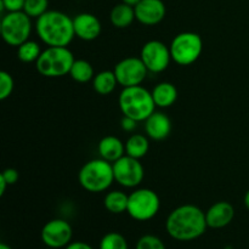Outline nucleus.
<instances>
[{
	"label": "nucleus",
	"mask_w": 249,
	"mask_h": 249,
	"mask_svg": "<svg viewBox=\"0 0 249 249\" xmlns=\"http://www.w3.org/2000/svg\"><path fill=\"white\" fill-rule=\"evenodd\" d=\"M0 175L4 178V180L7 182L9 186L16 184L19 179V173L15 168H6L5 170H2V173H0Z\"/></svg>",
	"instance_id": "c756f323"
},
{
	"label": "nucleus",
	"mask_w": 249,
	"mask_h": 249,
	"mask_svg": "<svg viewBox=\"0 0 249 249\" xmlns=\"http://www.w3.org/2000/svg\"><path fill=\"white\" fill-rule=\"evenodd\" d=\"M146 135L155 141H162L169 136L172 131V121L163 112L155 111L145 121Z\"/></svg>",
	"instance_id": "dca6fc26"
},
{
	"label": "nucleus",
	"mask_w": 249,
	"mask_h": 249,
	"mask_svg": "<svg viewBox=\"0 0 249 249\" xmlns=\"http://www.w3.org/2000/svg\"><path fill=\"white\" fill-rule=\"evenodd\" d=\"M118 104L123 116L138 122H145L156 111L152 92L142 85L123 88L119 94Z\"/></svg>",
	"instance_id": "7ed1b4c3"
},
{
	"label": "nucleus",
	"mask_w": 249,
	"mask_h": 249,
	"mask_svg": "<svg viewBox=\"0 0 249 249\" xmlns=\"http://www.w3.org/2000/svg\"><path fill=\"white\" fill-rule=\"evenodd\" d=\"M40 45L34 40H27L22 43L21 45L17 46V57L19 61L24 63L36 62L41 53Z\"/></svg>",
	"instance_id": "b1692460"
},
{
	"label": "nucleus",
	"mask_w": 249,
	"mask_h": 249,
	"mask_svg": "<svg viewBox=\"0 0 249 249\" xmlns=\"http://www.w3.org/2000/svg\"><path fill=\"white\" fill-rule=\"evenodd\" d=\"M97 151L102 160L114 163L125 155V143L117 136L107 135L100 140Z\"/></svg>",
	"instance_id": "f3484780"
},
{
	"label": "nucleus",
	"mask_w": 249,
	"mask_h": 249,
	"mask_svg": "<svg viewBox=\"0 0 249 249\" xmlns=\"http://www.w3.org/2000/svg\"><path fill=\"white\" fill-rule=\"evenodd\" d=\"M206 213L194 204H184L170 212L165 221L168 235L180 242L199 238L206 232Z\"/></svg>",
	"instance_id": "f257e3e1"
},
{
	"label": "nucleus",
	"mask_w": 249,
	"mask_h": 249,
	"mask_svg": "<svg viewBox=\"0 0 249 249\" xmlns=\"http://www.w3.org/2000/svg\"><path fill=\"white\" fill-rule=\"evenodd\" d=\"M75 36L84 41H92L101 34V22L95 15L83 12L73 18Z\"/></svg>",
	"instance_id": "4468645a"
},
{
	"label": "nucleus",
	"mask_w": 249,
	"mask_h": 249,
	"mask_svg": "<svg viewBox=\"0 0 249 249\" xmlns=\"http://www.w3.org/2000/svg\"><path fill=\"white\" fill-rule=\"evenodd\" d=\"M118 84L123 88L136 87L142 84L147 77L148 70L140 57H125L119 61L113 70Z\"/></svg>",
	"instance_id": "9d476101"
},
{
	"label": "nucleus",
	"mask_w": 249,
	"mask_h": 249,
	"mask_svg": "<svg viewBox=\"0 0 249 249\" xmlns=\"http://www.w3.org/2000/svg\"><path fill=\"white\" fill-rule=\"evenodd\" d=\"M129 195L121 190H113L106 194L104 198V206L107 212L112 214H122L128 209Z\"/></svg>",
	"instance_id": "aec40b11"
},
{
	"label": "nucleus",
	"mask_w": 249,
	"mask_h": 249,
	"mask_svg": "<svg viewBox=\"0 0 249 249\" xmlns=\"http://www.w3.org/2000/svg\"><path fill=\"white\" fill-rule=\"evenodd\" d=\"M140 58L148 72L160 73L165 71L172 61L169 46L160 40H150L143 44L140 51Z\"/></svg>",
	"instance_id": "9b49d317"
},
{
	"label": "nucleus",
	"mask_w": 249,
	"mask_h": 249,
	"mask_svg": "<svg viewBox=\"0 0 249 249\" xmlns=\"http://www.w3.org/2000/svg\"><path fill=\"white\" fill-rule=\"evenodd\" d=\"M135 18V7L130 6V5L125 4V2L117 4L116 6L111 10V14H109L111 23L113 24V27L119 29L129 27L133 23Z\"/></svg>",
	"instance_id": "6ab92c4d"
},
{
	"label": "nucleus",
	"mask_w": 249,
	"mask_h": 249,
	"mask_svg": "<svg viewBox=\"0 0 249 249\" xmlns=\"http://www.w3.org/2000/svg\"><path fill=\"white\" fill-rule=\"evenodd\" d=\"M148 148H150L148 136L142 134H133L129 136L125 142V155L141 160L147 155Z\"/></svg>",
	"instance_id": "412c9836"
},
{
	"label": "nucleus",
	"mask_w": 249,
	"mask_h": 249,
	"mask_svg": "<svg viewBox=\"0 0 249 249\" xmlns=\"http://www.w3.org/2000/svg\"><path fill=\"white\" fill-rule=\"evenodd\" d=\"M167 9L162 0H141L135 6L136 19L145 26H156L164 19Z\"/></svg>",
	"instance_id": "ddd939ff"
},
{
	"label": "nucleus",
	"mask_w": 249,
	"mask_h": 249,
	"mask_svg": "<svg viewBox=\"0 0 249 249\" xmlns=\"http://www.w3.org/2000/svg\"><path fill=\"white\" fill-rule=\"evenodd\" d=\"M49 0H26L24 2L23 11L28 15L29 17H40L41 15L48 11Z\"/></svg>",
	"instance_id": "a878e982"
},
{
	"label": "nucleus",
	"mask_w": 249,
	"mask_h": 249,
	"mask_svg": "<svg viewBox=\"0 0 249 249\" xmlns=\"http://www.w3.org/2000/svg\"><path fill=\"white\" fill-rule=\"evenodd\" d=\"M140 1L141 0H122V2H125V4L130 5V6H134V7H135Z\"/></svg>",
	"instance_id": "72a5a7b5"
},
{
	"label": "nucleus",
	"mask_w": 249,
	"mask_h": 249,
	"mask_svg": "<svg viewBox=\"0 0 249 249\" xmlns=\"http://www.w3.org/2000/svg\"><path fill=\"white\" fill-rule=\"evenodd\" d=\"M151 92H152L156 107H160V108H168L173 106L178 100V89L174 84L169 82L160 83L153 88Z\"/></svg>",
	"instance_id": "a211bd4d"
},
{
	"label": "nucleus",
	"mask_w": 249,
	"mask_h": 249,
	"mask_svg": "<svg viewBox=\"0 0 249 249\" xmlns=\"http://www.w3.org/2000/svg\"><path fill=\"white\" fill-rule=\"evenodd\" d=\"M113 164L114 181L126 189H135L142 182L145 177L143 165L140 160L124 155Z\"/></svg>",
	"instance_id": "1a4fd4ad"
},
{
	"label": "nucleus",
	"mask_w": 249,
	"mask_h": 249,
	"mask_svg": "<svg viewBox=\"0 0 249 249\" xmlns=\"http://www.w3.org/2000/svg\"><path fill=\"white\" fill-rule=\"evenodd\" d=\"M172 60L180 66H190L196 62L203 51V40L195 32L178 34L169 45Z\"/></svg>",
	"instance_id": "423d86ee"
},
{
	"label": "nucleus",
	"mask_w": 249,
	"mask_h": 249,
	"mask_svg": "<svg viewBox=\"0 0 249 249\" xmlns=\"http://www.w3.org/2000/svg\"><path fill=\"white\" fill-rule=\"evenodd\" d=\"M118 80L113 71H101L95 74L92 79V88L100 95H109L114 91Z\"/></svg>",
	"instance_id": "4be33fe9"
},
{
	"label": "nucleus",
	"mask_w": 249,
	"mask_h": 249,
	"mask_svg": "<svg viewBox=\"0 0 249 249\" xmlns=\"http://www.w3.org/2000/svg\"><path fill=\"white\" fill-rule=\"evenodd\" d=\"M100 249H128V242L121 233L108 232L102 237Z\"/></svg>",
	"instance_id": "393cba45"
},
{
	"label": "nucleus",
	"mask_w": 249,
	"mask_h": 249,
	"mask_svg": "<svg viewBox=\"0 0 249 249\" xmlns=\"http://www.w3.org/2000/svg\"><path fill=\"white\" fill-rule=\"evenodd\" d=\"M7 186H9V185H7V182L5 181L4 178H2L1 175H0V196H2V195L5 194V191H6V187Z\"/></svg>",
	"instance_id": "473e14b6"
},
{
	"label": "nucleus",
	"mask_w": 249,
	"mask_h": 249,
	"mask_svg": "<svg viewBox=\"0 0 249 249\" xmlns=\"http://www.w3.org/2000/svg\"><path fill=\"white\" fill-rule=\"evenodd\" d=\"M24 2L26 0H0V6L1 11L6 10L7 12L23 11Z\"/></svg>",
	"instance_id": "c85d7f7f"
},
{
	"label": "nucleus",
	"mask_w": 249,
	"mask_h": 249,
	"mask_svg": "<svg viewBox=\"0 0 249 249\" xmlns=\"http://www.w3.org/2000/svg\"><path fill=\"white\" fill-rule=\"evenodd\" d=\"M70 75L77 83H88L94 79L95 73L94 68L89 61L79 58V60H74V62H73L72 68L70 71Z\"/></svg>",
	"instance_id": "5701e85b"
},
{
	"label": "nucleus",
	"mask_w": 249,
	"mask_h": 249,
	"mask_svg": "<svg viewBox=\"0 0 249 249\" xmlns=\"http://www.w3.org/2000/svg\"><path fill=\"white\" fill-rule=\"evenodd\" d=\"M235 218V208L230 202L219 201L206 212L207 225L211 229H223Z\"/></svg>",
	"instance_id": "2eb2a0df"
},
{
	"label": "nucleus",
	"mask_w": 249,
	"mask_h": 249,
	"mask_svg": "<svg viewBox=\"0 0 249 249\" xmlns=\"http://www.w3.org/2000/svg\"><path fill=\"white\" fill-rule=\"evenodd\" d=\"M46 249H53V248H49V247H48V248H46Z\"/></svg>",
	"instance_id": "e433bc0d"
},
{
	"label": "nucleus",
	"mask_w": 249,
	"mask_h": 249,
	"mask_svg": "<svg viewBox=\"0 0 249 249\" xmlns=\"http://www.w3.org/2000/svg\"><path fill=\"white\" fill-rule=\"evenodd\" d=\"M160 208L158 195L151 189H136L129 195V215L136 221H147L157 215Z\"/></svg>",
	"instance_id": "6e6552de"
},
{
	"label": "nucleus",
	"mask_w": 249,
	"mask_h": 249,
	"mask_svg": "<svg viewBox=\"0 0 249 249\" xmlns=\"http://www.w3.org/2000/svg\"><path fill=\"white\" fill-rule=\"evenodd\" d=\"M136 249H165L164 243L155 235H145L136 243Z\"/></svg>",
	"instance_id": "cd10ccee"
},
{
	"label": "nucleus",
	"mask_w": 249,
	"mask_h": 249,
	"mask_svg": "<svg viewBox=\"0 0 249 249\" xmlns=\"http://www.w3.org/2000/svg\"><path fill=\"white\" fill-rule=\"evenodd\" d=\"M72 226L63 219L49 220L41 229V241L49 248H66L72 241Z\"/></svg>",
	"instance_id": "f8f14e48"
},
{
	"label": "nucleus",
	"mask_w": 249,
	"mask_h": 249,
	"mask_svg": "<svg viewBox=\"0 0 249 249\" xmlns=\"http://www.w3.org/2000/svg\"><path fill=\"white\" fill-rule=\"evenodd\" d=\"M78 181L85 191L91 194L107 191L114 181L113 164L102 158L89 160L80 168Z\"/></svg>",
	"instance_id": "20e7f679"
},
{
	"label": "nucleus",
	"mask_w": 249,
	"mask_h": 249,
	"mask_svg": "<svg viewBox=\"0 0 249 249\" xmlns=\"http://www.w3.org/2000/svg\"><path fill=\"white\" fill-rule=\"evenodd\" d=\"M0 33L7 45L19 46L32 33L31 17L24 11L7 12L0 23Z\"/></svg>",
	"instance_id": "0eeeda50"
},
{
	"label": "nucleus",
	"mask_w": 249,
	"mask_h": 249,
	"mask_svg": "<svg viewBox=\"0 0 249 249\" xmlns=\"http://www.w3.org/2000/svg\"><path fill=\"white\" fill-rule=\"evenodd\" d=\"M138 123L139 122L135 121V119L130 118V117L123 116V118H122V122H121V125L124 131H126V133H133V131L136 129V126H138Z\"/></svg>",
	"instance_id": "7c9ffc66"
},
{
	"label": "nucleus",
	"mask_w": 249,
	"mask_h": 249,
	"mask_svg": "<svg viewBox=\"0 0 249 249\" xmlns=\"http://www.w3.org/2000/svg\"><path fill=\"white\" fill-rule=\"evenodd\" d=\"M74 56L67 46H48L41 51L36 68L43 77L58 78L70 74Z\"/></svg>",
	"instance_id": "39448f33"
},
{
	"label": "nucleus",
	"mask_w": 249,
	"mask_h": 249,
	"mask_svg": "<svg viewBox=\"0 0 249 249\" xmlns=\"http://www.w3.org/2000/svg\"><path fill=\"white\" fill-rule=\"evenodd\" d=\"M0 249H12L9 245L6 243H0Z\"/></svg>",
	"instance_id": "c9c22d12"
},
{
	"label": "nucleus",
	"mask_w": 249,
	"mask_h": 249,
	"mask_svg": "<svg viewBox=\"0 0 249 249\" xmlns=\"http://www.w3.org/2000/svg\"><path fill=\"white\" fill-rule=\"evenodd\" d=\"M36 31L48 46H68L75 36L73 18L56 10H48L36 18Z\"/></svg>",
	"instance_id": "f03ea898"
},
{
	"label": "nucleus",
	"mask_w": 249,
	"mask_h": 249,
	"mask_svg": "<svg viewBox=\"0 0 249 249\" xmlns=\"http://www.w3.org/2000/svg\"><path fill=\"white\" fill-rule=\"evenodd\" d=\"M243 202H245V206H246V208L248 209L249 211V190L247 192H246V195H245V198H243Z\"/></svg>",
	"instance_id": "f704fd0d"
},
{
	"label": "nucleus",
	"mask_w": 249,
	"mask_h": 249,
	"mask_svg": "<svg viewBox=\"0 0 249 249\" xmlns=\"http://www.w3.org/2000/svg\"><path fill=\"white\" fill-rule=\"evenodd\" d=\"M15 82L12 75L6 71H1L0 72V100L9 99L11 96L12 91H14Z\"/></svg>",
	"instance_id": "bb28decb"
},
{
	"label": "nucleus",
	"mask_w": 249,
	"mask_h": 249,
	"mask_svg": "<svg viewBox=\"0 0 249 249\" xmlns=\"http://www.w3.org/2000/svg\"><path fill=\"white\" fill-rule=\"evenodd\" d=\"M65 249H94V248H92L90 245H88V243L78 241V242H71Z\"/></svg>",
	"instance_id": "2f4dec72"
}]
</instances>
